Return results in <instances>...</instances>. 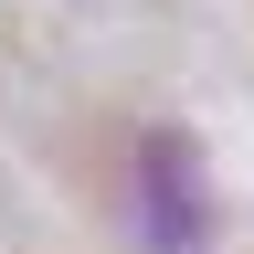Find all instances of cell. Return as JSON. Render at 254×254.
<instances>
[{"mask_svg": "<svg viewBox=\"0 0 254 254\" xmlns=\"http://www.w3.org/2000/svg\"><path fill=\"white\" fill-rule=\"evenodd\" d=\"M201 222H212V201H201V180H190V138L159 127L138 148V233H148V254H190Z\"/></svg>", "mask_w": 254, "mask_h": 254, "instance_id": "1", "label": "cell"}]
</instances>
